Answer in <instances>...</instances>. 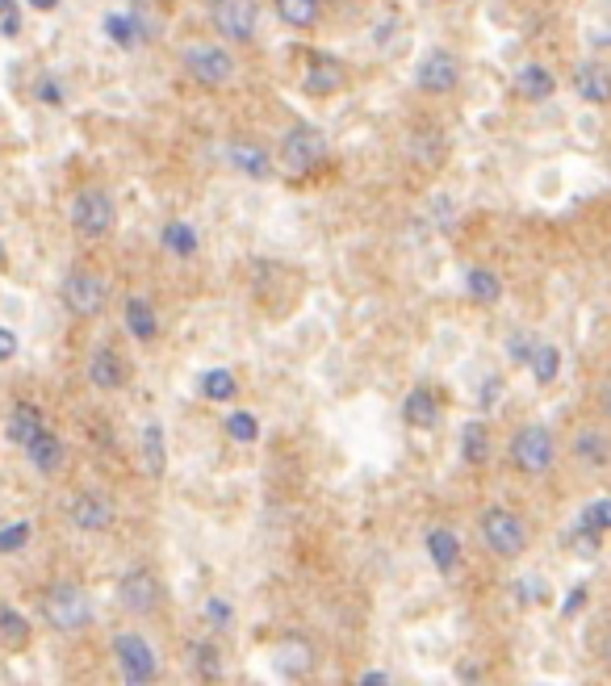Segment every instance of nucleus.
Here are the masks:
<instances>
[{
    "mask_svg": "<svg viewBox=\"0 0 611 686\" xmlns=\"http://www.w3.org/2000/svg\"><path fill=\"white\" fill-rule=\"evenodd\" d=\"M21 34V4L18 0H0V39H18Z\"/></svg>",
    "mask_w": 611,
    "mask_h": 686,
    "instance_id": "41",
    "label": "nucleus"
},
{
    "mask_svg": "<svg viewBox=\"0 0 611 686\" xmlns=\"http://www.w3.org/2000/svg\"><path fill=\"white\" fill-rule=\"evenodd\" d=\"M323 0H277V18L286 21L289 30H310L319 21Z\"/></svg>",
    "mask_w": 611,
    "mask_h": 686,
    "instance_id": "33",
    "label": "nucleus"
},
{
    "mask_svg": "<svg viewBox=\"0 0 611 686\" xmlns=\"http://www.w3.org/2000/svg\"><path fill=\"white\" fill-rule=\"evenodd\" d=\"M465 293H469L478 305H498L503 302V277H498L495 268L474 264L469 272H465Z\"/></svg>",
    "mask_w": 611,
    "mask_h": 686,
    "instance_id": "28",
    "label": "nucleus"
},
{
    "mask_svg": "<svg viewBox=\"0 0 611 686\" xmlns=\"http://www.w3.org/2000/svg\"><path fill=\"white\" fill-rule=\"evenodd\" d=\"M30 641V620L21 615L18 607H9V603H0V645H25Z\"/></svg>",
    "mask_w": 611,
    "mask_h": 686,
    "instance_id": "35",
    "label": "nucleus"
},
{
    "mask_svg": "<svg viewBox=\"0 0 611 686\" xmlns=\"http://www.w3.org/2000/svg\"><path fill=\"white\" fill-rule=\"evenodd\" d=\"M460 84V59L444 46H432L427 55L415 63V89L423 96H448Z\"/></svg>",
    "mask_w": 611,
    "mask_h": 686,
    "instance_id": "9",
    "label": "nucleus"
},
{
    "mask_svg": "<svg viewBox=\"0 0 611 686\" xmlns=\"http://www.w3.org/2000/svg\"><path fill=\"white\" fill-rule=\"evenodd\" d=\"M68 519H72L76 532L96 536V532H110V528H114L117 507L105 490H76V495L68 498Z\"/></svg>",
    "mask_w": 611,
    "mask_h": 686,
    "instance_id": "11",
    "label": "nucleus"
},
{
    "mask_svg": "<svg viewBox=\"0 0 611 686\" xmlns=\"http://www.w3.org/2000/svg\"><path fill=\"white\" fill-rule=\"evenodd\" d=\"M444 152H448V143H444L439 126H415V131H411V155H415V159H423V164H439Z\"/></svg>",
    "mask_w": 611,
    "mask_h": 686,
    "instance_id": "32",
    "label": "nucleus"
},
{
    "mask_svg": "<svg viewBox=\"0 0 611 686\" xmlns=\"http://www.w3.org/2000/svg\"><path fill=\"white\" fill-rule=\"evenodd\" d=\"M9 264V248H4V239H0V268Z\"/></svg>",
    "mask_w": 611,
    "mask_h": 686,
    "instance_id": "50",
    "label": "nucleus"
},
{
    "mask_svg": "<svg viewBox=\"0 0 611 686\" xmlns=\"http://www.w3.org/2000/svg\"><path fill=\"white\" fill-rule=\"evenodd\" d=\"M582 603H587V586H573L570 599H566V607H561V615L570 620V615H573V611H578V607H582Z\"/></svg>",
    "mask_w": 611,
    "mask_h": 686,
    "instance_id": "45",
    "label": "nucleus"
},
{
    "mask_svg": "<svg viewBox=\"0 0 611 686\" xmlns=\"http://www.w3.org/2000/svg\"><path fill=\"white\" fill-rule=\"evenodd\" d=\"M528 373L536 385H553L561 373V347L553 340H536L532 356H528Z\"/></svg>",
    "mask_w": 611,
    "mask_h": 686,
    "instance_id": "29",
    "label": "nucleus"
},
{
    "mask_svg": "<svg viewBox=\"0 0 611 686\" xmlns=\"http://www.w3.org/2000/svg\"><path fill=\"white\" fill-rule=\"evenodd\" d=\"M327 159V134L314 122H293L281 138V168L289 176H310Z\"/></svg>",
    "mask_w": 611,
    "mask_h": 686,
    "instance_id": "3",
    "label": "nucleus"
},
{
    "mask_svg": "<svg viewBox=\"0 0 611 686\" xmlns=\"http://www.w3.org/2000/svg\"><path fill=\"white\" fill-rule=\"evenodd\" d=\"M516 93L524 101H549L557 93V76L545 63H524L516 72Z\"/></svg>",
    "mask_w": 611,
    "mask_h": 686,
    "instance_id": "25",
    "label": "nucleus"
},
{
    "mask_svg": "<svg viewBox=\"0 0 611 686\" xmlns=\"http://www.w3.org/2000/svg\"><path fill=\"white\" fill-rule=\"evenodd\" d=\"M611 532V498H594L582 507L578 514V536H587V540H599V536Z\"/></svg>",
    "mask_w": 611,
    "mask_h": 686,
    "instance_id": "31",
    "label": "nucleus"
},
{
    "mask_svg": "<svg viewBox=\"0 0 611 686\" xmlns=\"http://www.w3.org/2000/svg\"><path fill=\"white\" fill-rule=\"evenodd\" d=\"M138 448H143V469H147V477L168 474V439H164V427H159V423H147V427H143Z\"/></svg>",
    "mask_w": 611,
    "mask_h": 686,
    "instance_id": "26",
    "label": "nucleus"
},
{
    "mask_svg": "<svg viewBox=\"0 0 611 686\" xmlns=\"http://www.w3.org/2000/svg\"><path fill=\"white\" fill-rule=\"evenodd\" d=\"M599 653H603V662L611 666V628L603 632V641H599Z\"/></svg>",
    "mask_w": 611,
    "mask_h": 686,
    "instance_id": "49",
    "label": "nucleus"
},
{
    "mask_svg": "<svg viewBox=\"0 0 611 686\" xmlns=\"http://www.w3.org/2000/svg\"><path fill=\"white\" fill-rule=\"evenodd\" d=\"M114 662H117V669H122L126 686H152L155 678H159V657H155V648L147 645V636H138V632H117Z\"/></svg>",
    "mask_w": 611,
    "mask_h": 686,
    "instance_id": "8",
    "label": "nucleus"
},
{
    "mask_svg": "<svg viewBox=\"0 0 611 686\" xmlns=\"http://www.w3.org/2000/svg\"><path fill=\"white\" fill-rule=\"evenodd\" d=\"M227 436L235 439V444H256V439H260V419H256L251 410H230Z\"/></svg>",
    "mask_w": 611,
    "mask_h": 686,
    "instance_id": "38",
    "label": "nucleus"
},
{
    "mask_svg": "<svg viewBox=\"0 0 611 686\" xmlns=\"http://www.w3.org/2000/svg\"><path fill=\"white\" fill-rule=\"evenodd\" d=\"M42 620H46V628L55 632H84L93 624V599L89 591L80 586V582H51L46 591H42Z\"/></svg>",
    "mask_w": 611,
    "mask_h": 686,
    "instance_id": "1",
    "label": "nucleus"
},
{
    "mask_svg": "<svg viewBox=\"0 0 611 686\" xmlns=\"http://www.w3.org/2000/svg\"><path fill=\"white\" fill-rule=\"evenodd\" d=\"M101 30H105V39L114 42L117 51H138L143 42L152 39V30H147V21L138 9H122V13H105L101 21Z\"/></svg>",
    "mask_w": 611,
    "mask_h": 686,
    "instance_id": "13",
    "label": "nucleus"
},
{
    "mask_svg": "<svg viewBox=\"0 0 611 686\" xmlns=\"http://www.w3.org/2000/svg\"><path fill=\"white\" fill-rule=\"evenodd\" d=\"M427 553H432V565L439 573H453L460 565V540L453 528H432L427 532Z\"/></svg>",
    "mask_w": 611,
    "mask_h": 686,
    "instance_id": "27",
    "label": "nucleus"
},
{
    "mask_svg": "<svg viewBox=\"0 0 611 686\" xmlns=\"http://www.w3.org/2000/svg\"><path fill=\"white\" fill-rule=\"evenodd\" d=\"M599 410H603V419H611V377L599 385Z\"/></svg>",
    "mask_w": 611,
    "mask_h": 686,
    "instance_id": "46",
    "label": "nucleus"
},
{
    "mask_svg": "<svg viewBox=\"0 0 611 686\" xmlns=\"http://www.w3.org/2000/svg\"><path fill=\"white\" fill-rule=\"evenodd\" d=\"M68 218H72V227H76L84 239H105V235L117 227V206L110 193L93 185V189H80L76 197H72Z\"/></svg>",
    "mask_w": 611,
    "mask_h": 686,
    "instance_id": "7",
    "label": "nucleus"
},
{
    "mask_svg": "<svg viewBox=\"0 0 611 686\" xmlns=\"http://www.w3.org/2000/svg\"><path fill=\"white\" fill-rule=\"evenodd\" d=\"M227 164H230V172H239V176H248V180H272V155H268L260 143H251V138H230Z\"/></svg>",
    "mask_w": 611,
    "mask_h": 686,
    "instance_id": "15",
    "label": "nucleus"
},
{
    "mask_svg": "<svg viewBox=\"0 0 611 686\" xmlns=\"http://www.w3.org/2000/svg\"><path fill=\"white\" fill-rule=\"evenodd\" d=\"M30 536H34V523L30 519H18V523H4L0 528V553H21L25 544H30Z\"/></svg>",
    "mask_w": 611,
    "mask_h": 686,
    "instance_id": "39",
    "label": "nucleus"
},
{
    "mask_svg": "<svg viewBox=\"0 0 611 686\" xmlns=\"http://www.w3.org/2000/svg\"><path fill=\"white\" fill-rule=\"evenodd\" d=\"M214 30L230 42H251L260 25V0H210Z\"/></svg>",
    "mask_w": 611,
    "mask_h": 686,
    "instance_id": "10",
    "label": "nucleus"
},
{
    "mask_svg": "<svg viewBox=\"0 0 611 686\" xmlns=\"http://www.w3.org/2000/svg\"><path fill=\"white\" fill-rule=\"evenodd\" d=\"M126 382H131V368H126V361L117 356L114 347H110V343L93 347V356H89V385L114 394V389H122Z\"/></svg>",
    "mask_w": 611,
    "mask_h": 686,
    "instance_id": "14",
    "label": "nucleus"
},
{
    "mask_svg": "<svg viewBox=\"0 0 611 686\" xmlns=\"http://www.w3.org/2000/svg\"><path fill=\"white\" fill-rule=\"evenodd\" d=\"M180 63H185V72H189L201 89H227L230 80H235V72H239L235 55H230L227 46H218V42H197V46H185Z\"/></svg>",
    "mask_w": 611,
    "mask_h": 686,
    "instance_id": "6",
    "label": "nucleus"
},
{
    "mask_svg": "<svg viewBox=\"0 0 611 686\" xmlns=\"http://www.w3.org/2000/svg\"><path fill=\"white\" fill-rule=\"evenodd\" d=\"M348 84V67L340 63L335 55H327V51H319V55H310V72H306V93L310 96H335L340 89Z\"/></svg>",
    "mask_w": 611,
    "mask_h": 686,
    "instance_id": "16",
    "label": "nucleus"
},
{
    "mask_svg": "<svg viewBox=\"0 0 611 686\" xmlns=\"http://www.w3.org/2000/svg\"><path fill=\"white\" fill-rule=\"evenodd\" d=\"M498 394H503V382H498V377H490V382L481 385V394H478V402H481V410H495V402H498Z\"/></svg>",
    "mask_w": 611,
    "mask_h": 686,
    "instance_id": "44",
    "label": "nucleus"
},
{
    "mask_svg": "<svg viewBox=\"0 0 611 686\" xmlns=\"http://www.w3.org/2000/svg\"><path fill=\"white\" fill-rule=\"evenodd\" d=\"M18 352H21L18 331H13V326H4V323H0V364L18 361Z\"/></svg>",
    "mask_w": 611,
    "mask_h": 686,
    "instance_id": "42",
    "label": "nucleus"
},
{
    "mask_svg": "<svg viewBox=\"0 0 611 686\" xmlns=\"http://www.w3.org/2000/svg\"><path fill=\"white\" fill-rule=\"evenodd\" d=\"M117 603H122V611H131V615H155L159 603H164V586H159V578L147 565H134L117 582Z\"/></svg>",
    "mask_w": 611,
    "mask_h": 686,
    "instance_id": "12",
    "label": "nucleus"
},
{
    "mask_svg": "<svg viewBox=\"0 0 611 686\" xmlns=\"http://www.w3.org/2000/svg\"><path fill=\"white\" fill-rule=\"evenodd\" d=\"M361 686H390V678H385L382 669H369V674L361 678Z\"/></svg>",
    "mask_w": 611,
    "mask_h": 686,
    "instance_id": "48",
    "label": "nucleus"
},
{
    "mask_svg": "<svg viewBox=\"0 0 611 686\" xmlns=\"http://www.w3.org/2000/svg\"><path fill=\"white\" fill-rule=\"evenodd\" d=\"M503 347H507V361L524 364V368H528V356H532V347H536V335L519 326V331H511V335H507V343H503Z\"/></svg>",
    "mask_w": 611,
    "mask_h": 686,
    "instance_id": "40",
    "label": "nucleus"
},
{
    "mask_svg": "<svg viewBox=\"0 0 611 686\" xmlns=\"http://www.w3.org/2000/svg\"><path fill=\"white\" fill-rule=\"evenodd\" d=\"M402 419L411 423L415 432H432L439 423V394L432 385H415L406 398H402Z\"/></svg>",
    "mask_w": 611,
    "mask_h": 686,
    "instance_id": "18",
    "label": "nucleus"
},
{
    "mask_svg": "<svg viewBox=\"0 0 611 686\" xmlns=\"http://www.w3.org/2000/svg\"><path fill=\"white\" fill-rule=\"evenodd\" d=\"M159 243H164V251L176 256V260H193V256L201 251V235H197L193 222L173 218V222H164V230H159Z\"/></svg>",
    "mask_w": 611,
    "mask_h": 686,
    "instance_id": "24",
    "label": "nucleus"
},
{
    "mask_svg": "<svg viewBox=\"0 0 611 686\" xmlns=\"http://www.w3.org/2000/svg\"><path fill=\"white\" fill-rule=\"evenodd\" d=\"M310 666H314V645L306 641L302 632L281 636V645H277V669H281L286 678H302Z\"/></svg>",
    "mask_w": 611,
    "mask_h": 686,
    "instance_id": "21",
    "label": "nucleus"
},
{
    "mask_svg": "<svg viewBox=\"0 0 611 686\" xmlns=\"http://www.w3.org/2000/svg\"><path fill=\"white\" fill-rule=\"evenodd\" d=\"M486 457H490V432H486L481 419H469L460 427V460L465 465H486Z\"/></svg>",
    "mask_w": 611,
    "mask_h": 686,
    "instance_id": "30",
    "label": "nucleus"
},
{
    "mask_svg": "<svg viewBox=\"0 0 611 686\" xmlns=\"http://www.w3.org/2000/svg\"><path fill=\"white\" fill-rule=\"evenodd\" d=\"M557 460V439L545 423H528L511 436V465L528 477H545Z\"/></svg>",
    "mask_w": 611,
    "mask_h": 686,
    "instance_id": "4",
    "label": "nucleus"
},
{
    "mask_svg": "<svg viewBox=\"0 0 611 686\" xmlns=\"http://www.w3.org/2000/svg\"><path fill=\"white\" fill-rule=\"evenodd\" d=\"M34 101L46 105V110H63V105H68V84H63L55 72H42V76L34 80Z\"/></svg>",
    "mask_w": 611,
    "mask_h": 686,
    "instance_id": "37",
    "label": "nucleus"
},
{
    "mask_svg": "<svg viewBox=\"0 0 611 686\" xmlns=\"http://www.w3.org/2000/svg\"><path fill=\"white\" fill-rule=\"evenodd\" d=\"M42 427H46V419H42V410L34 406V402H13V410H9V423H4V436H9V444L25 448L30 439L39 436Z\"/></svg>",
    "mask_w": 611,
    "mask_h": 686,
    "instance_id": "23",
    "label": "nucleus"
},
{
    "mask_svg": "<svg viewBox=\"0 0 611 686\" xmlns=\"http://www.w3.org/2000/svg\"><path fill=\"white\" fill-rule=\"evenodd\" d=\"M59 298H63V310L72 319H101L110 305V281L93 268H72L59 285Z\"/></svg>",
    "mask_w": 611,
    "mask_h": 686,
    "instance_id": "2",
    "label": "nucleus"
},
{
    "mask_svg": "<svg viewBox=\"0 0 611 686\" xmlns=\"http://www.w3.org/2000/svg\"><path fill=\"white\" fill-rule=\"evenodd\" d=\"M25 4H30L34 13H55V9H59V4H63V0H25Z\"/></svg>",
    "mask_w": 611,
    "mask_h": 686,
    "instance_id": "47",
    "label": "nucleus"
},
{
    "mask_svg": "<svg viewBox=\"0 0 611 686\" xmlns=\"http://www.w3.org/2000/svg\"><path fill=\"white\" fill-rule=\"evenodd\" d=\"M206 620H210L214 628H227V624H230L227 599H206Z\"/></svg>",
    "mask_w": 611,
    "mask_h": 686,
    "instance_id": "43",
    "label": "nucleus"
},
{
    "mask_svg": "<svg viewBox=\"0 0 611 686\" xmlns=\"http://www.w3.org/2000/svg\"><path fill=\"white\" fill-rule=\"evenodd\" d=\"M481 540H486V549L503 561H516L524 557L528 549V528H524V519L516 511H507V507H486L481 511Z\"/></svg>",
    "mask_w": 611,
    "mask_h": 686,
    "instance_id": "5",
    "label": "nucleus"
},
{
    "mask_svg": "<svg viewBox=\"0 0 611 686\" xmlns=\"http://www.w3.org/2000/svg\"><path fill=\"white\" fill-rule=\"evenodd\" d=\"M193 666H197V674L206 683H218L222 678V653H218V645L214 641H197L193 645Z\"/></svg>",
    "mask_w": 611,
    "mask_h": 686,
    "instance_id": "36",
    "label": "nucleus"
},
{
    "mask_svg": "<svg viewBox=\"0 0 611 686\" xmlns=\"http://www.w3.org/2000/svg\"><path fill=\"white\" fill-rule=\"evenodd\" d=\"M21 453H25V460L34 465V474L55 477L59 469H63V460H68V444H63V436H55L51 427H42L39 436L30 439Z\"/></svg>",
    "mask_w": 611,
    "mask_h": 686,
    "instance_id": "17",
    "label": "nucleus"
},
{
    "mask_svg": "<svg viewBox=\"0 0 611 686\" xmlns=\"http://www.w3.org/2000/svg\"><path fill=\"white\" fill-rule=\"evenodd\" d=\"M201 394L210 402H235L239 382H235L230 368H206V373H201Z\"/></svg>",
    "mask_w": 611,
    "mask_h": 686,
    "instance_id": "34",
    "label": "nucleus"
},
{
    "mask_svg": "<svg viewBox=\"0 0 611 686\" xmlns=\"http://www.w3.org/2000/svg\"><path fill=\"white\" fill-rule=\"evenodd\" d=\"M573 460H578L582 469H608L611 465L608 432H599V427H582V432L573 436Z\"/></svg>",
    "mask_w": 611,
    "mask_h": 686,
    "instance_id": "22",
    "label": "nucleus"
},
{
    "mask_svg": "<svg viewBox=\"0 0 611 686\" xmlns=\"http://www.w3.org/2000/svg\"><path fill=\"white\" fill-rule=\"evenodd\" d=\"M122 323L131 331V340H138V343L159 340V314H155V305L147 302V298H138V293H131V298L122 302Z\"/></svg>",
    "mask_w": 611,
    "mask_h": 686,
    "instance_id": "19",
    "label": "nucleus"
},
{
    "mask_svg": "<svg viewBox=\"0 0 611 686\" xmlns=\"http://www.w3.org/2000/svg\"><path fill=\"white\" fill-rule=\"evenodd\" d=\"M573 89H578V96H582L587 105H608L611 101V72L603 67V63L587 59V63L573 67Z\"/></svg>",
    "mask_w": 611,
    "mask_h": 686,
    "instance_id": "20",
    "label": "nucleus"
}]
</instances>
